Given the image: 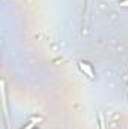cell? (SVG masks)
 <instances>
[{
	"label": "cell",
	"instance_id": "6da1fadb",
	"mask_svg": "<svg viewBox=\"0 0 128 129\" xmlns=\"http://www.w3.org/2000/svg\"><path fill=\"white\" fill-rule=\"evenodd\" d=\"M78 66H80L81 72H83V74H86L89 78H95V72H94L92 64H91V63H88V62H80V63H78Z\"/></svg>",
	"mask_w": 128,
	"mask_h": 129
},
{
	"label": "cell",
	"instance_id": "7a4b0ae2",
	"mask_svg": "<svg viewBox=\"0 0 128 129\" xmlns=\"http://www.w3.org/2000/svg\"><path fill=\"white\" fill-rule=\"evenodd\" d=\"M41 120H42L41 117H33L32 120H30V122H29L24 128H21V129H33L36 125H38V123H41Z\"/></svg>",
	"mask_w": 128,
	"mask_h": 129
},
{
	"label": "cell",
	"instance_id": "3957f363",
	"mask_svg": "<svg viewBox=\"0 0 128 129\" xmlns=\"http://www.w3.org/2000/svg\"><path fill=\"white\" fill-rule=\"evenodd\" d=\"M98 117H99V129H105V122H104V116H102V114L99 113V116H98Z\"/></svg>",
	"mask_w": 128,
	"mask_h": 129
},
{
	"label": "cell",
	"instance_id": "277c9868",
	"mask_svg": "<svg viewBox=\"0 0 128 129\" xmlns=\"http://www.w3.org/2000/svg\"><path fill=\"white\" fill-rule=\"evenodd\" d=\"M119 5H121L122 8H128V0H121V2H119Z\"/></svg>",
	"mask_w": 128,
	"mask_h": 129
}]
</instances>
